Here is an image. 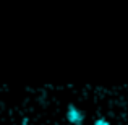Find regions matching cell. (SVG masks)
Returning <instances> with one entry per match:
<instances>
[{"mask_svg": "<svg viewBox=\"0 0 128 125\" xmlns=\"http://www.w3.org/2000/svg\"><path fill=\"white\" fill-rule=\"evenodd\" d=\"M92 125H110V122H109L107 119H104V117H102V119L94 120V123H92Z\"/></svg>", "mask_w": 128, "mask_h": 125, "instance_id": "2", "label": "cell"}, {"mask_svg": "<svg viewBox=\"0 0 128 125\" xmlns=\"http://www.w3.org/2000/svg\"><path fill=\"white\" fill-rule=\"evenodd\" d=\"M66 120L72 125H81L84 122V114L81 109L75 106V104H70L68 109H66Z\"/></svg>", "mask_w": 128, "mask_h": 125, "instance_id": "1", "label": "cell"}]
</instances>
